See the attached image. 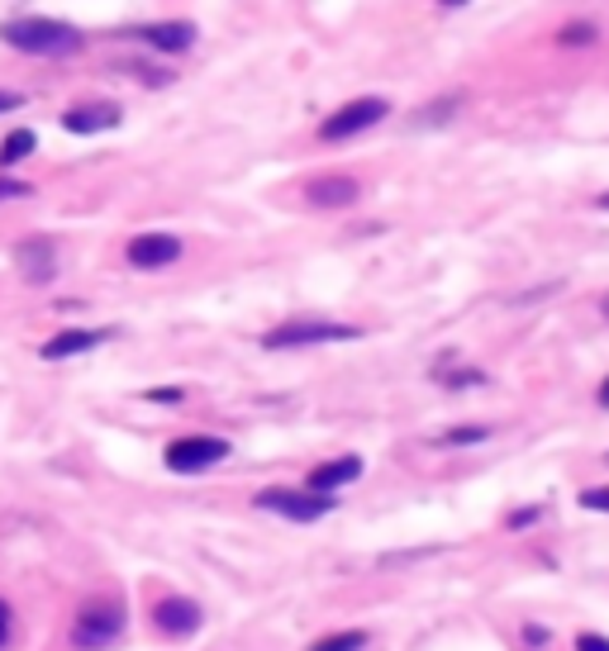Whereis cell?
<instances>
[{"mask_svg":"<svg viewBox=\"0 0 609 651\" xmlns=\"http://www.w3.org/2000/svg\"><path fill=\"white\" fill-rule=\"evenodd\" d=\"M443 5H466V0H443Z\"/></svg>","mask_w":609,"mask_h":651,"instance_id":"cell-27","label":"cell"},{"mask_svg":"<svg viewBox=\"0 0 609 651\" xmlns=\"http://www.w3.org/2000/svg\"><path fill=\"white\" fill-rule=\"evenodd\" d=\"M62 128H68V134H106V128H120V106H110V100L72 106L62 114Z\"/></svg>","mask_w":609,"mask_h":651,"instance_id":"cell-9","label":"cell"},{"mask_svg":"<svg viewBox=\"0 0 609 651\" xmlns=\"http://www.w3.org/2000/svg\"><path fill=\"white\" fill-rule=\"evenodd\" d=\"M34 134H29V128H20V134H10L5 143H0V167H15L20 158H29V152H34Z\"/></svg>","mask_w":609,"mask_h":651,"instance_id":"cell-15","label":"cell"},{"mask_svg":"<svg viewBox=\"0 0 609 651\" xmlns=\"http://www.w3.org/2000/svg\"><path fill=\"white\" fill-rule=\"evenodd\" d=\"M5 637H10V604L0 599V647H5Z\"/></svg>","mask_w":609,"mask_h":651,"instance_id":"cell-24","label":"cell"},{"mask_svg":"<svg viewBox=\"0 0 609 651\" xmlns=\"http://www.w3.org/2000/svg\"><path fill=\"white\" fill-rule=\"evenodd\" d=\"M600 205H605V210H609V191H605V195H600Z\"/></svg>","mask_w":609,"mask_h":651,"instance_id":"cell-26","label":"cell"},{"mask_svg":"<svg viewBox=\"0 0 609 651\" xmlns=\"http://www.w3.org/2000/svg\"><path fill=\"white\" fill-rule=\"evenodd\" d=\"M490 433L486 428H452V433H443V447H458V442H486Z\"/></svg>","mask_w":609,"mask_h":651,"instance_id":"cell-17","label":"cell"},{"mask_svg":"<svg viewBox=\"0 0 609 651\" xmlns=\"http://www.w3.org/2000/svg\"><path fill=\"white\" fill-rule=\"evenodd\" d=\"M138 38L153 48H162V53H186L191 44H196V24L191 20H167V24H144Z\"/></svg>","mask_w":609,"mask_h":651,"instance_id":"cell-13","label":"cell"},{"mask_svg":"<svg viewBox=\"0 0 609 651\" xmlns=\"http://www.w3.org/2000/svg\"><path fill=\"white\" fill-rule=\"evenodd\" d=\"M10 48H20V53H34V58H68L82 48V34L72 29V24L62 20H44V15H29V20H10L5 29H0Z\"/></svg>","mask_w":609,"mask_h":651,"instance_id":"cell-1","label":"cell"},{"mask_svg":"<svg viewBox=\"0 0 609 651\" xmlns=\"http://www.w3.org/2000/svg\"><path fill=\"white\" fill-rule=\"evenodd\" d=\"M224 457H229V442H224V438H205V433L176 438L172 447H167V466H172V471H181V476L210 471V466H219Z\"/></svg>","mask_w":609,"mask_h":651,"instance_id":"cell-6","label":"cell"},{"mask_svg":"<svg viewBox=\"0 0 609 651\" xmlns=\"http://www.w3.org/2000/svg\"><path fill=\"white\" fill-rule=\"evenodd\" d=\"M386 114H391V106H386L381 96H362L353 100V106H343V110H333L329 120L319 124V138L324 143H343V138H357V134H367V128H377Z\"/></svg>","mask_w":609,"mask_h":651,"instance_id":"cell-3","label":"cell"},{"mask_svg":"<svg viewBox=\"0 0 609 651\" xmlns=\"http://www.w3.org/2000/svg\"><path fill=\"white\" fill-rule=\"evenodd\" d=\"M605 319H609V299H605Z\"/></svg>","mask_w":609,"mask_h":651,"instance_id":"cell-28","label":"cell"},{"mask_svg":"<svg viewBox=\"0 0 609 651\" xmlns=\"http://www.w3.org/2000/svg\"><path fill=\"white\" fill-rule=\"evenodd\" d=\"M15 257H20V271L29 277L34 285H44V281H53V271H58V247L53 238H24L15 247Z\"/></svg>","mask_w":609,"mask_h":651,"instance_id":"cell-11","label":"cell"},{"mask_svg":"<svg viewBox=\"0 0 609 651\" xmlns=\"http://www.w3.org/2000/svg\"><path fill=\"white\" fill-rule=\"evenodd\" d=\"M562 44L572 48V44H595V24H567L562 29Z\"/></svg>","mask_w":609,"mask_h":651,"instance_id":"cell-18","label":"cell"},{"mask_svg":"<svg viewBox=\"0 0 609 651\" xmlns=\"http://www.w3.org/2000/svg\"><path fill=\"white\" fill-rule=\"evenodd\" d=\"M176 257H181V238H172V233H138L129 243V267H138V271L172 267Z\"/></svg>","mask_w":609,"mask_h":651,"instance_id":"cell-8","label":"cell"},{"mask_svg":"<svg viewBox=\"0 0 609 651\" xmlns=\"http://www.w3.org/2000/svg\"><path fill=\"white\" fill-rule=\"evenodd\" d=\"M253 504L291 518V524H315V518L333 514V494H315V490H263Z\"/></svg>","mask_w":609,"mask_h":651,"instance_id":"cell-4","label":"cell"},{"mask_svg":"<svg viewBox=\"0 0 609 651\" xmlns=\"http://www.w3.org/2000/svg\"><path fill=\"white\" fill-rule=\"evenodd\" d=\"M357 476H362V457H333V462L315 466V471L305 476V486H301V490H315V494H333V490L353 486Z\"/></svg>","mask_w":609,"mask_h":651,"instance_id":"cell-12","label":"cell"},{"mask_svg":"<svg viewBox=\"0 0 609 651\" xmlns=\"http://www.w3.org/2000/svg\"><path fill=\"white\" fill-rule=\"evenodd\" d=\"M362 647H367V632H329V637H319V642L315 647H309V651H362Z\"/></svg>","mask_w":609,"mask_h":651,"instance_id":"cell-16","label":"cell"},{"mask_svg":"<svg viewBox=\"0 0 609 651\" xmlns=\"http://www.w3.org/2000/svg\"><path fill=\"white\" fill-rule=\"evenodd\" d=\"M110 333H100V329H68V333H58V337H48L44 343V361H62V357H82L90 353V347H100Z\"/></svg>","mask_w":609,"mask_h":651,"instance_id":"cell-14","label":"cell"},{"mask_svg":"<svg viewBox=\"0 0 609 651\" xmlns=\"http://www.w3.org/2000/svg\"><path fill=\"white\" fill-rule=\"evenodd\" d=\"M362 337L357 329H348V323H319V319H301V323H281V329H271L263 343L267 347H315V343H353Z\"/></svg>","mask_w":609,"mask_h":651,"instance_id":"cell-5","label":"cell"},{"mask_svg":"<svg viewBox=\"0 0 609 651\" xmlns=\"http://www.w3.org/2000/svg\"><path fill=\"white\" fill-rule=\"evenodd\" d=\"M24 195H29L24 181H5V176H0V200H24Z\"/></svg>","mask_w":609,"mask_h":651,"instance_id":"cell-20","label":"cell"},{"mask_svg":"<svg viewBox=\"0 0 609 651\" xmlns=\"http://www.w3.org/2000/svg\"><path fill=\"white\" fill-rule=\"evenodd\" d=\"M20 106H24V96H15V90H0V114L20 110Z\"/></svg>","mask_w":609,"mask_h":651,"instance_id":"cell-23","label":"cell"},{"mask_svg":"<svg viewBox=\"0 0 609 651\" xmlns=\"http://www.w3.org/2000/svg\"><path fill=\"white\" fill-rule=\"evenodd\" d=\"M153 623H158L162 637H191V632H196L200 623H205V614H200L196 599L167 594V599H158V609H153Z\"/></svg>","mask_w":609,"mask_h":651,"instance_id":"cell-7","label":"cell"},{"mask_svg":"<svg viewBox=\"0 0 609 651\" xmlns=\"http://www.w3.org/2000/svg\"><path fill=\"white\" fill-rule=\"evenodd\" d=\"M120 632H124V604L120 599H90V604H82V614H76V623H72V642L82 651L110 647Z\"/></svg>","mask_w":609,"mask_h":651,"instance_id":"cell-2","label":"cell"},{"mask_svg":"<svg viewBox=\"0 0 609 651\" xmlns=\"http://www.w3.org/2000/svg\"><path fill=\"white\" fill-rule=\"evenodd\" d=\"M362 195V186L353 176H315L305 186V200L315 205V210H343V205H353Z\"/></svg>","mask_w":609,"mask_h":651,"instance_id":"cell-10","label":"cell"},{"mask_svg":"<svg viewBox=\"0 0 609 651\" xmlns=\"http://www.w3.org/2000/svg\"><path fill=\"white\" fill-rule=\"evenodd\" d=\"M576 651H609V637H600V632H581V637H576Z\"/></svg>","mask_w":609,"mask_h":651,"instance_id":"cell-19","label":"cell"},{"mask_svg":"<svg viewBox=\"0 0 609 651\" xmlns=\"http://www.w3.org/2000/svg\"><path fill=\"white\" fill-rule=\"evenodd\" d=\"M600 405H605V409H609V381H605V385H600Z\"/></svg>","mask_w":609,"mask_h":651,"instance_id":"cell-25","label":"cell"},{"mask_svg":"<svg viewBox=\"0 0 609 651\" xmlns=\"http://www.w3.org/2000/svg\"><path fill=\"white\" fill-rule=\"evenodd\" d=\"M524 642H528V647H548V628H534V623H528V628H524Z\"/></svg>","mask_w":609,"mask_h":651,"instance_id":"cell-22","label":"cell"},{"mask_svg":"<svg viewBox=\"0 0 609 651\" xmlns=\"http://www.w3.org/2000/svg\"><path fill=\"white\" fill-rule=\"evenodd\" d=\"M581 504H586V509H605L609 514V486L605 490H586V494H581Z\"/></svg>","mask_w":609,"mask_h":651,"instance_id":"cell-21","label":"cell"}]
</instances>
